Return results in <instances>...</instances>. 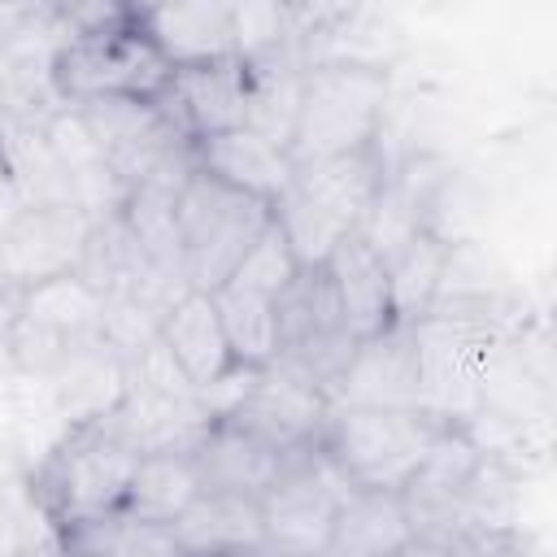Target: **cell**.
I'll use <instances>...</instances> for the list:
<instances>
[{"label":"cell","mask_w":557,"mask_h":557,"mask_svg":"<svg viewBox=\"0 0 557 557\" xmlns=\"http://www.w3.org/2000/svg\"><path fill=\"white\" fill-rule=\"evenodd\" d=\"M387 70L370 61H309L300 74L287 152L296 165L357 152L383 139Z\"/></svg>","instance_id":"6da1fadb"},{"label":"cell","mask_w":557,"mask_h":557,"mask_svg":"<svg viewBox=\"0 0 557 557\" xmlns=\"http://www.w3.org/2000/svg\"><path fill=\"white\" fill-rule=\"evenodd\" d=\"M383 174H387V161L379 144L296 165L287 191L274 200V222L283 226L300 265H322L326 252L348 231H357Z\"/></svg>","instance_id":"7a4b0ae2"},{"label":"cell","mask_w":557,"mask_h":557,"mask_svg":"<svg viewBox=\"0 0 557 557\" xmlns=\"http://www.w3.org/2000/svg\"><path fill=\"white\" fill-rule=\"evenodd\" d=\"M440 431H444V418H435L422 405H344V400H331L318 444L344 470V479L352 487L400 492Z\"/></svg>","instance_id":"3957f363"},{"label":"cell","mask_w":557,"mask_h":557,"mask_svg":"<svg viewBox=\"0 0 557 557\" xmlns=\"http://www.w3.org/2000/svg\"><path fill=\"white\" fill-rule=\"evenodd\" d=\"M135 461H139V448L117 431L109 409L96 418H78L65 444L48 457L39 474V500L57 527L104 518L122 509Z\"/></svg>","instance_id":"277c9868"},{"label":"cell","mask_w":557,"mask_h":557,"mask_svg":"<svg viewBox=\"0 0 557 557\" xmlns=\"http://www.w3.org/2000/svg\"><path fill=\"white\" fill-rule=\"evenodd\" d=\"M274 205L222 183L209 170H191L178 187V239H183V270L196 292L222 287L252 239L265 231Z\"/></svg>","instance_id":"5b68a950"},{"label":"cell","mask_w":557,"mask_h":557,"mask_svg":"<svg viewBox=\"0 0 557 557\" xmlns=\"http://www.w3.org/2000/svg\"><path fill=\"white\" fill-rule=\"evenodd\" d=\"M170 70L174 65L139 30V22L65 35L48 61L52 91L65 104L96 100V96H157Z\"/></svg>","instance_id":"8992f818"},{"label":"cell","mask_w":557,"mask_h":557,"mask_svg":"<svg viewBox=\"0 0 557 557\" xmlns=\"http://www.w3.org/2000/svg\"><path fill=\"white\" fill-rule=\"evenodd\" d=\"M352 492L344 470L322 453V444H300L283 457L274 483L257 496L270 553H326L339 500Z\"/></svg>","instance_id":"52a82bcc"},{"label":"cell","mask_w":557,"mask_h":557,"mask_svg":"<svg viewBox=\"0 0 557 557\" xmlns=\"http://www.w3.org/2000/svg\"><path fill=\"white\" fill-rule=\"evenodd\" d=\"M274 309H278V357H274V366L331 396V387L339 383L357 339L348 335V326L339 318L326 270L322 265H300L296 278L274 296Z\"/></svg>","instance_id":"ba28073f"},{"label":"cell","mask_w":557,"mask_h":557,"mask_svg":"<svg viewBox=\"0 0 557 557\" xmlns=\"http://www.w3.org/2000/svg\"><path fill=\"white\" fill-rule=\"evenodd\" d=\"M74 109L126 187L165 170L196 165L191 139L170 122L157 96H96V100H78Z\"/></svg>","instance_id":"9c48e42d"},{"label":"cell","mask_w":557,"mask_h":557,"mask_svg":"<svg viewBox=\"0 0 557 557\" xmlns=\"http://www.w3.org/2000/svg\"><path fill=\"white\" fill-rule=\"evenodd\" d=\"M96 213L83 205H22L0 222V292L26 296L52 278L78 274Z\"/></svg>","instance_id":"30bf717a"},{"label":"cell","mask_w":557,"mask_h":557,"mask_svg":"<svg viewBox=\"0 0 557 557\" xmlns=\"http://www.w3.org/2000/svg\"><path fill=\"white\" fill-rule=\"evenodd\" d=\"M109 339L104 335V300L83 283V274L52 278L26 296H17V318L9 348L26 370L52 374L78 348Z\"/></svg>","instance_id":"8fae6325"},{"label":"cell","mask_w":557,"mask_h":557,"mask_svg":"<svg viewBox=\"0 0 557 557\" xmlns=\"http://www.w3.org/2000/svg\"><path fill=\"white\" fill-rule=\"evenodd\" d=\"M326 409H331L326 392H318L313 383H305L278 366H265V370H244L239 392L231 396L222 418L283 453H292L322 435Z\"/></svg>","instance_id":"7c38bea8"},{"label":"cell","mask_w":557,"mask_h":557,"mask_svg":"<svg viewBox=\"0 0 557 557\" xmlns=\"http://www.w3.org/2000/svg\"><path fill=\"white\" fill-rule=\"evenodd\" d=\"M157 104L170 113V122L191 144L205 139V135L244 126V113H248V65L239 57L174 65L165 87L157 91Z\"/></svg>","instance_id":"4fadbf2b"},{"label":"cell","mask_w":557,"mask_h":557,"mask_svg":"<svg viewBox=\"0 0 557 557\" xmlns=\"http://www.w3.org/2000/svg\"><path fill=\"white\" fill-rule=\"evenodd\" d=\"M331 400L344 405H422V366H418V331L409 322H392L366 339H357Z\"/></svg>","instance_id":"5bb4252c"},{"label":"cell","mask_w":557,"mask_h":557,"mask_svg":"<svg viewBox=\"0 0 557 557\" xmlns=\"http://www.w3.org/2000/svg\"><path fill=\"white\" fill-rule=\"evenodd\" d=\"M131 13L170 65L235 57V0H131Z\"/></svg>","instance_id":"9a60e30c"},{"label":"cell","mask_w":557,"mask_h":557,"mask_svg":"<svg viewBox=\"0 0 557 557\" xmlns=\"http://www.w3.org/2000/svg\"><path fill=\"white\" fill-rule=\"evenodd\" d=\"M187 453L205 492H239V496H261L287 457L283 448L257 440L252 431L226 418H209Z\"/></svg>","instance_id":"2e32d148"},{"label":"cell","mask_w":557,"mask_h":557,"mask_svg":"<svg viewBox=\"0 0 557 557\" xmlns=\"http://www.w3.org/2000/svg\"><path fill=\"white\" fill-rule=\"evenodd\" d=\"M196 148V165L218 174L222 183L248 191V196H261V200H278L296 174V161L283 144L265 139L261 131L252 126H231V131H218V135H205L191 144Z\"/></svg>","instance_id":"e0dca14e"},{"label":"cell","mask_w":557,"mask_h":557,"mask_svg":"<svg viewBox=\"0 0 557 557\" xmlns=\"http://www.w3.org/2000/svg\"><path fill=\"white\" fill-rule=\"evenodd\" d=\"M339 318L352 339H366L383 326H392V287H387V261L357 235L348 231L322 261Z\"/></svg>","instance_id":"ac0fdd59"},{"label":"cell","mask_w":557,"mask_h":557,"mask_svg":"<svg viewBox=\"0 0 557 557\" xmlns=\"http://www.w3.org/2000/svg\"><path fill=\"white\" fill-rule=\"evenodd\" d=\"M39 126H44V139L57 152V161H61L70 187H74V200L87 213H96V218L100 213H113L122 205V196H126V183L113 174L104 148L96 144V135L87 131V122L78 117V109L61 100V109H48L39 117Z\"/></svg>","instance_id":"d6986e66"},{"label":"cell","mask_w":557,"mask_h":557,"mask_svg":"<svg viewBox=\"0 0 557 557\" xmlns=\"http://www.w3.org/2000/svg\"><path fill=\"white\" fill-rule=\"evenodd\" d=\"M178 553H270L257 496L196 492V500L170 522Z\"/></svg>","instance_id":"ffe728a7"},{"label":"cell","mask_w":557,"mask_h":557,"mask_svg":"<svg viewBox=\"0 0 557 557\" xmlns=\"http://www.w3.org/2000/svg\"><path fill=\"white\" fill-rule=\"evenodd\" d=\"M157 335L161 344L170 348V357L183 366V374L205 392L213 387L222 374L235 370V357H231V344H226V331L218 322V309H213V296L209 292H196L187 287L157 322Z\"/></svg>","instance_id":"44dd1931"},{"label":"cell","mask_w":557,"mask_h":557,"mask_svg":"<svg viewBox=\"0 0 557 557\" xmlns=\"http://www.w3.org/2000/svg\"><path fill=\"white\" fill-rule=\"evenodd\" d=\"M409 535H413V522L405 513L400 492L352 487L335 509L326 553H335V557H387V553H405Z\"/></svg>","instance_id":"7402d4cb"},{"label":"cell","mask_w":557,"mask_h":557,"mask_svg":"<svg viewBox=\"0 0 557 557\" xmlns=\"http://www.w3.org/2000/svg\"><path fill=\"white\" fill-rule=\"evenodd\" d=\"M196 492H200V479L187 448H148L135 461L131 487L122 496V513L170 527L196 500Z\"/></svg>","instance_id":"603a6c76"},{"label":"cell","mask_w":557,"mask_h":557,"mask_svg":"<svg viewBox=\"0 0 557 557\" xmlns=\"http://www.w3.org/2000/svg\"><path fill=\"white\" fill-rule=\"evenodd\" d=\"M453 239L435 226L418 231L392 261H387V287H392V322H422L440 296L444 270H448Z\"/></svg>","instance_id":"cb8c5ba5"},{"label":"cell","mask_w":557,"mask_h":557,"mask_svg":"<svg viewBox=\"0 0 557 557\" xmlns=\"http://www.w3.org/2000/svg\"><path fill=\"white\" fill-rule=\"evenodd\" d=\"M209 296H213V309H218V322L226 331L235 366H244V370L274 366V357H278V309H274V296L239 287V283H222Z\"/></svg>","instance_id":"d4e9b609"},{"label":"cell","mask_w":557,"mask_h":557,"mask_svg":"<svg viewBox=\"0 0 557 557\" xmlns=\"http://www.w3.org/2000/svg\"><path fill=\"white\" fill-rule=\"evenodd\" d=\"M296 270H300V261H296V252H292V244H287L283 226H278V222H274V213H270L265 231L252 239V248L244 252V261L235 265V274H231L226 283H239V287H252V292L278 296V292L296 278Z\"/></svg>","instance_id":"484cf974"},{"label":"cell","mask_w":557,"mask_h":557,"mask_svg":"<svg viewBox=\"0 0 557 557\" xmlns=\"http://www.w3.org/2000/svg\"><path fill=\"white\" fill-rule=\"evenodd\" d=\"M287 44H300L292 30L287 0H235V57L239 61H257Z\"/></svg>","instance_id":"4316f807"},{"label":"cell","mask_w":557,"mask_h":557,"mask_svg":"<svg viewBox=\"0 0 557 557\" xmlns=\"http://www.w3.org/2000/svg\"><path fill=\"white\" fill-rule=\"evenodd\" d=\"M0 135H4V117H0Z\"/></svg>","instance_id":"83f0119b"}]
</instances>
